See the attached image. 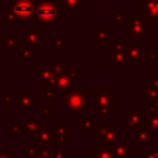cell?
I'll return each mask as SVG.
<instances>
[{"instance_id": "obj_24", "label": "cell", "mask_w": 158, "mask_h": 158, "mask_svg": "<svg viewBox=\"0 0 158 158\" xmlns=\"http://www.w3.org/2000/svg\"><path fill=\"white\" fill-rule=\"evenodd\" d=\"M20 101H21L20 94H16V95L5 94L2 96V102L5 106H16V105H20Z\"/></svg>"}, {"instance_id": "obj_3", "label": "cell", "mask_w": 158, "mask_h": 158, "mask_svg": "<svg viewBox=\"0 0 158 158\" xmlns=\"http://www.w3.org/2000/svg\"><path fill=\"white\" fill-rule=\"evenodd\" d=\"M126 35L128 38H148L149 20L146 17L128 16L126 20Z\"/></svg>"}, {"instance_id": "obj_31", "label": "cell", "mask_w": 158, "mask_h": 158, "mask_svg": "<svg viewBox=\"0 0 158 158\" xmlns=\"http://www.w3.org/2000/svg\"><path fill=\"white\" fill-rule=\"evenodd\" d=\"M2 42H4V33H0V44L2 46Z\"/></svg>"}, {"instance_id": "obj_6", "label": "cell", "mask_w": 158, "mask_h": 158, "mask_svg": "<svg viewBox=\"0 0 158 158\" xmlns=\"http://www.w3.org/2000/svg\"><path fill=\"white\" fill-rule=\"evenodd\" d=\"M86 94L88 90H72L65 94V106L70 111H85L86 110Z\"/></svg>"}, {"instance_id": "obj_25", "label": "cell", "mask_w": 158, "mask_h": 158, "mask_svg": "<svg viewBox=\"0 0 158 158\" xmlns=\"http://www.w3.org/2000/svg\"><path fill=\"white\" fill-rule=\"evenodd\" d=\"M9 133H11V135H22V133H26L25 123H22V122L11 123L10 127H9Z\"/></svg>"}, {"instance_id": "obj_16", "label": "cell", "mask_w": 158, "mask_h": 158, "mask_svg": "<svg viewBox=\"0 0 158 158\" xmlns=\"http://www.w3.org/2000/svg\"><path fill=\"white\" fill-rule=\"evenodd\" d=\"M38 54V49L37 46H31V44H22L20 48V59L22 62L25 60H30L33 56Z\"/></svg>"}, {"instance_id": "obj_32", "label": "cell", "mask_w": 158, "mask_h": 158, "mask_svg": "<svg viewBox=\"0 0 158 158\" xmlns=\"http://www.w3.org/2000/svg\"><path fill=\"white\" fill-rule=\"evenodd\" d=\"M2 148H4V142L0 139V152H1V149H2Z\"/></svg>"}, {"instance_id": "obj_18", "label": "cell", "mask_w": 158, "mask_h": 158, "mask_svg": "<svg viewBox=\"0 0 158 158\" xmlns=\"http://www.w3.org/2000/svg\"><path fill=\"white\" fill-rule=\"evenodd\" d=\"M110 53H111V62H110V65L111 67H116V65L127 67L128 59L126 58L125 53H122V52H115V51H110Z\"/></svg>"}, {"instance_id": "obj_5", "label": "cell", "mask_w": 158, "mask_h": 158, "mask_svg": "<svg viewBox=\"0 0 158 158\" xmlns=\"http://www.w3.org/2000/svg\"><path fill=\"white\" fill-rule=\"evenodd\" d=\"M94 107L95 111H99L101 115L114 111L115 109V96L110 90H94Z\"/></svg>"}, {"instance_id": "obj_13", "label": "cell", "mask_w": 158, "mask_h": 158, "mask_svg": "<svg viewBox=\"0 0 158 158\" xmlns=\"http://www.w3.org/2000/svg\"><path fill=\"white\" fill-rule=\"evenodd\" d=\"M2 15H4V27H7V28H12L15 26V23L19 21L12 7L6 4L2 6Z\"/></svg>"}, {"instance_id": "obj_1", "label": "cell", "mask_w": 158, "mask_h": 158, "mask_svg": "<svg viewBox=\"0 0 158 158\" xmlns=\"http://www.w3.org/2000/svg\"><path fill=\"white\" fill-rule=\"evenodd\" d=\"M36 17L43 25V27L51 28L59 19V7L53 0H37Z\"/></svg>"}, {"instance_id": "obj_4", "label": "cell", "mask_w": 158, "mask_h": 158, "mask_svg": "<svg viewBox=\"0 0 158 158\" xmlns=\"http://www.w3.org/2000/svg\"><path fill=\"white\" fill-rule=\"evenodd\" d=\"M9 5L12 7L17 20L22 22L31 21L36 15V1L33 0H9Z\"/></svg>"}, {"instance_id": "obj_12", "label": "cell", "mask_w": 158, "mask_h": 158, "mask_svg": "<svg viewBox=\"0 0 158 158\" xmlns=\"http://www.w3.org/2000/svg\"><path fill=\"white\" fill-rule=\"evenodd\" d=\"M22 46L20 38H16L15 33L12 32H6L4 33V42H2V48L6 51H12V49H20Z\"/></svg>"}, {"instance_id": "obj_11", "label": "cell", "mask_w": 158, "mask_h": 158, "mask_svg": "<svg viewBox=\"0 0 158 158\" xmlns=\"http://www.w3.org/2000/svg\"><path fill=\"white\" fill-rule=\"evenodd\" d=\"M38 72V79H37V83L38 84H42V85H46V86H52L57 75L52 72V69L46 65V67H38L37 69Z\"/></svg>"}, {"instance_id": "obj_27", "label": "cell", "mask_w": 158, "mask_h": 158, "mask_svg": "<svg viewBox=\"0 0 158 158\" xmlns=\"http://www.w3.org/2000/svg\"><path fill=\"white\" fill-rule=\"evenodd\" d=\"M38 116H40V117L53 116V106H48V107L38 106Z\"/></svg>"}, {"instance_id": "obj_21", "label": "cell", "mask_w": 158, "mask_h": 158, "mask_svg": "<svg viewBox=\"0 0 158 158\" xmlns=\"http://www.w3.org/2000/svg\"><path fill=\"white\" fill-rule=\"evenodd\" d=\"M48 67L52 69V72L56 75H60L64 73L65 70V62L64 60H49L48 62Z\"/></svg>"}, {"instance_id": "obj_28", "label": "cell", "mask_w": 158, "mask_h": 158, "mask_svg": "<svg viewBox=\"0 0 158 158\" xmlns=\"http://www.w3.org/2000/svg\"><path fill=\"white\" fill-rule=\"evenodd\" d=\"M54 95H56V93H54V90L52 88L43 85V98L46 100H53L54 99Z\"/></svg>"}, {"instance_id": "obj_30", "label": "cell", "mask_w": 158, "mask_h": 158, "mask_svg": "<svg viewBox=\"0 0 158 158\" xmlns=\"http://www.w3.org/2000/svg\"><path fill=\"white\" fill-rule=\"evenodd\" d=\"M100 4H104V5H110L111 4V0H99Z\"/></svg>"}, {"instance_id": "obj_17", "label": "cell", "mask_w": 158, "mask_h": 158, "mask_svg": "<svg viewBox=\"0 0 158 158\" xmlns=\"http://www.w3.org/2000/svg\"><path fill=\"white\" fill-rule=\"evenodd\" d=\"M43 126V122L41 120H35L31 117H27L25 121V127H26V132L32 133V138L40 132L41 127Z\"/></svg>"}, {"instance_id": "obj_9", "label": "cell", "mask_w": 158, "mask_h": 158, "mask_svg": "<svg viewBox=\"0 0 158 158\" xmlns=\"http://www.w3.org/2000/svg\"><path fill=\"white\" fill-rule=\"evenodd\" d=\"M138 9L148 20H158V0H138Z\"/></svg>"}, {"instance_id": "obj_8", "label": "cell", "mask_w": 158, "mask_h": 158, "mask_svg": "<svg viewBox=\"0 0 158 158\" xmlns=\"http://www.w3.org/2000/svg\"><path fill=\"white\" fill-rule=\"evenodd\" d=\"M144 46L142 43L138 44H127V48L125 51V56L128 60L132 62L133 67H137L141 60H143L144 56Z\"/></svg>"}, {"instance_id": "obj_29", "label": "cell", "mask_w": 158, "mask_h": 158, "mask_svg": "<svg viewBox=\"0 0 158 158\" xmlns=\"http://www.w3.org/2000/svg\"><path fill=\"white\" fill-rule=\"evenodd\" d=\"M0 158H15V152L12 151H5L0 152Z\"/></svg>"}, {"instance_id": "obj_15", "label": "cell", "mask_w": 158, "mask_h": 158, "mask_svg": "<svg viewBox=\"0 0 158 158\" xmlns=\"http://www.w3.org/2000/svg\"><path fill=\"white\" fill-rule=\"evenodd\" d=\"M59 10L67 11H80L83 9L81 0H59Z\"/></svg>"}, {"instance_id": "obj_7", "label": "cell", "mask_w": 158, "mask_h": 158, "mask_svg": "<svg viewBox=\"0 0 158 158\" xmlns=\"http://www.w3.org/2000/svg\"><path fill=\"white\" fill-rule=\"evenodd\" d=\"M20 41L22 44L38 46L43 43V30L41 27H27L20 35Z\"/></svg>"}, {"instance_id": "obj_10", "label": "cell", "mask_w": 158, "mask_h": 158, "mask_svg": "<svg viewBox=\"0 0 158 158\" xmlns=\"http://www.w3.org/2000/svg\"><path fill=\"white\" fill-rule=\"evenodd\" d=\"M21 101H20V110L21 111H31L35 105H37V95L32 94L30 89H22L20 91Z\"/></svg>"}, {"instance_id": "obj_26", "label": "cell", "mask_w": 158, "mask_h": 158, "mask_svg": "<svg viewBox=\"0 0 158 158\" xmlns=\"http://www.w3.org/2000/svg\"><path fill=\"white\" fill-rule=\"evenodd\" d=\"M143 60H158V49H154V51H148L146 49L144 51V56H143Z\"/></svg>"}, {"instance_id": "obj_33", "label": "cell", "mask_w": 158, "mask_h": 158, "mask_svg": "<svg viewBox=\"0 0 158 158\" xmlns=\"http://www.w3.org/2000/svg\"><path fill=\"white\" fill-rule=\"evenodd\" d=\"M156 28H157V30H156V31H157V32H158V20H156Z\"/></svg>"}, {"instance_id": "obj_34", "label": "cell", "mask_w": 158, "mask_h": 158, "mask_svg": "<svg viewBox=\"0 0 158 158\" xmlns=\"http://www.w3.org/2000/svg\"><path fill=\"white\" fill-rule=\"evenodd\" d=\"M20 158H28V157H27V156H26V157H20Z\"/></svg>"}, {"instance_id": "obj_19", "label": "cell", "mask_w": 158, "mask_h": 158, "mask_svg": "<svg viewBox=\"0 0 158 158\" xmlns=\"http://www.w3.org/2000/svg\"><path fill=\"white\" fill-rule=\"evenodd\" d=\"M127 17H128V15H127V11H125V10L123 11L112 10L110 12V21H112L117 28H120L122 26V22L126 21Z\"/></svg>"}, {"instance_id": "obj_20", "label": "cell", "mask_w": 158, "mask_h": 158, "mask_svg": "<svg viewBox=\"0 0 158 158\" xmlns=\"http://www.w3.org/2000/svg\"><path fill=\"white\" fill-rule=\"evenodd\" d=\"M109 44H110L111 51L125 53V51H126L128 43H127V41L123 40V38H112V40L109 41Z\"/></svg>"}, {"instance_id": "obj_22", "label": "cell", "mask_w": 158, "mask_h": 158, "mask_svg": "<svg viewBox=\"0 0 158 158\" xmlns=\"http://www.w3.org/2000/svg\"><path fill=\"white\" fill-rule=\"evenodd\" d=\"M48 43L52 44V46H54V47H56L57 49H59V51H63V49L65 48V40L62 38L58 32H56V33L53 35V37H51V38L48 40Z\"/></svg>"}, {"instance_id": "obj_14", "label": "cell", "mask_w": 158, "mask_h": 158, "mask_svg": "<svg viewBox=\"0 0 158 158\" xmlns=\"http://www.w3.org/2000/svg\"><path fill=\"white\" fill-rule=\"evenodd\" d=\"M110 32H111L110 27H105V28L95 27L94 28V43L95 44H106V43H109Z\"/></svg>"}, {"instance_id": "obj_23", "label": "cell", "mask_w": 158, "mask_h": 158, "mask_svg": "<svg viewBox=\"0 0 158 158\" xmlns=\"http://www.w3.org/2000/svg\"><path fill=\"white\" fill-rule=\"evenodd\" d=\"M144 98L146 100H149V101L158 100V90L154 86H152L151 83L144 84Z\"/></svg>"}, {"instance_id": "obj_2", "label": "cell", "mask_w": 158, "mask_h": 158, "mask_svg": "<svg viewBox=\"0 0 158 158\" xmlns=\"http://www.w3.org/2000/svg\"><path fill=\"white\" fill-rule=\"evenodd\" d=\"M83 73H80L75 67H67L64 73L60 75H57L53 85L51 86L56 94H67L72 90H75L77 86V79L81 78Z\"/></svg>"}]
</instances>
